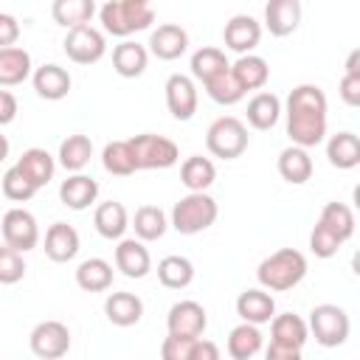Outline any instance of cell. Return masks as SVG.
Listing matches in <instances>:
<instances>
[{"mask_svg": "<svg viewBox=\"0 0 360 360\" xmlns=\"http://www.w3.org/2000/svg\"><path fill=\"white\" fill-rule=\"evenodd\" d=\"M352 270H354V276H360V248H357L354 256H352Z\"/></svg>", "mask_w": 360, "mask_h": 360, "instance_id": "obj_50", "label": "cell"}, {"mask_svg": "<svg viewBox=\"0 0 360 360\" xmlns=\"http://www.w3.org/2000/svg\"><path fill=\"white\" fill-rule=\"evenodd\" d=\"M115 267L127 278H143L152 270V256L143 245V239H118L115 248Z\"/></svg>", "mask_w": 360, "mask_h": 360, "instance_id": "obj_17", "label": "cell"}, {"mask_svg": "<svg viewBox=\"0 0 360 360\" xmlns=\"http://www.w3.org/2000/svg\"><path fill=\"white\" fill-rule=\"evenodd\" d=\"M343 68H346V73H357V76H360V48H354V51L346 56V65H343Z\"/></svg>", "mask_w": 360, "mask_h": 360, "instance_id": "obj_49", "label": "cell"}, {"mask_svg": "<svg viewBox=\"0 0 360 360\" xmlns=\"http://www.w3.org/2000/svg\"><path fill=\"white\" fill-rule=\"evenodd\" d=\"M31 82H34L37 96L45 98V101H59V98H65V96L70 93V84H73L70 73H68L65 68L53 65V62L37 68L34 76H31Z\"/></svg>", "mask_w": 360, "mask_h": 360, "instance_id": "obj_19", "label": "cell"}, {"mask_svg": "<svg viewBox=\"0 0 360 360\" xmlns=\"http://www.w3.org/2000/svg\"><path fill=\"white\" fill-rule=\"evenodd\" d=\"M309 338V323L295 315L284 312L270 321V346L264 349L267 360H298L304 352V343Z\"/></svg>", "mask_w": 360, "mask_h": 360, "instance_id": "obj_5", "label": "cell"}, {"mask_svg": "<svg viewBox=\"0 0 360 360\" xmlns=\"http://www.w3.org/2000/svg\"><path fill=\"white\" fill-rule=\"evenodd\" d=\"M194 346H197V338H186V335H172L169 332V338L160 346V354H163V360H194Z\"/></svg>", "mask_w": 360, "mask_h": 360, "instance_id": "obj_44", "label": "cell"}, {"mask_svg": "<svg viewBox=\"0 0 360 360\" xmlns=\"http://www.w3.org/2000/svg\"><path fill=\"white\" fill-rule=\"evenodd\" d=\"M326 158L335 169H354L360 163V138L354 132H338L326 141Z\"/></svg>", "mask_w": 360, "mask_h": 360, "instance_id": "obj_34", "label": "cell"}, {"mask_svg": "<svg viewBox=\"0 0 360 360\" xmlns=\"http://www.w3.org/2000/svg\"><path fill=\"white\" fill-rule=\"evenodd\" d=\"M158 281L169 290H186L194 281V264L186 256H163L158 262Z\"/></svg>", "mask_w": 360, "mask_h": 360, "instance_id": "obj_35", "label": "cell"}, {"mask_svg": "<svg viewBox=\"0 0 360 360\" xmlns=\"http://www.w3.org/2000/svg\"><path fill=\"white\" fill-rule=\"evenodd\" d=\"M79 253V233L68 222H53L45 231V256L51 262H70Z\"/></svg>", "mask_w": 360, "mask_h": 360, "instance_id": "obj_21", "label": "cell"}, {"mask_svg": "<svg viewBox=\"0 0 360 360\" xmlns=\"http://www.w3.org/2000/svg\"><path fill=\"white\" fill-rule=\"evenodd\" d=\"M17 166H20V172H22L37 188L48 186V183L53 180V172H56V160H53L45 149H39V146L25 149V152L20 155V160H17Z\"/></svg>", "mask_w": 360, "mask_h": 360, "instance_id": "obj_29", "label": "cell"}, {"mask_svg": "<svg viewBox=\"0 0 360 360\" xmlns=\"http://www.w3.org/2000/svg\"><path fill=\"white\" fill-rule=\"evenodd\" d=\"M169 225H172V222L166 219V214H163L160 205H141V208L135 211V219H132L135 236L143 239V242H155V239H160V236L166 233Z\"/></svg>", "mask_w": 360, "mask_h": 360, "instance_id": "obj_40", "label": "cell"}, {"mask_svg": "<svg viewBox=\"0 0 360 360\" xmlns=\"http://www.w3.org/2000/svg\"><path fill=\"white\" fill-rule=\"evenodd\" d=\"M0 231H3V242L17 248L20 253H28L37 248L39 242V225H37V217L25 208H8L3 214V222H0Z\"/></svg>", "mask_w": 360, "mask_h": 360, "instance_id": "obj_11", "label": "cell"}, {"mask_svg": "<svg viewBox=\"0 0 360 360\" xmlns=\"http://www.w3.org/2000/svg\"><path fill=\"white\" fill-rule=\"evenodd\" d=\"M338 93L349 107H360V76L357 73H343Z\"/></svg>", "mask_w": 360, "mask_h": 360, "instance_id": "obj_45", "label": "cell"}, {"mask_svg": "<svg viewBox=\"0 0 360 360\" xmlns=\"http://www.w3.org/2000/svg\"><path fill=\"white\" fill-rule=\"evenodd\" d=\"M101 166L104 172L115 174V177H129L135 174L141 166H138V158H135V149H132V141H110L101 152Z\"/></svg>", "mask_w": 360, "mask_h": 360, "instance_id": "obj_28", "label": "cell"}, {"mask_svg": "<svg viewBox=\"0 0 360 360\" xmlns=\"http://www.w3.org/2000/svg\"><path fill=\"white\" fill-rule=\"evenodd\" d=\"M104 315L112 326H135L143 318V301L135 292H110L104 301Z\"/></svg>", "mask_w": 360, "mask_h": 360, "instance_id": "obj_22", "label": "cell"}, {"mask_svg": "<svg viewBox=\"0 0 360 360\" xmlns=\"http://www.w3.org/2000/svg\"><path fill=\"white\" fill-rule=\"evenodd\" d=\"M166 107L177 121H188L197 112V84L194 76L172 73L166 79Z\"/></svg>", "mask_w": 360, "mask_h": 360, "instance_id": "obj_13", "label": "cell"}, {"mask_svg": "<svg viewBox=\"0 0 360 360\" xmlns=\"http://www.w3.org/2000/svg\"><path fill=\"white\" fill-rule=\"evenodd\" d=\"M22 276H25L22 253L3 242V248H0V281L3 284H17Z\"/></svg>", "mask_w": 360, "mask_h": 360, "instance_id": "obj_43", "label": "cell"}, {"mask_svg": "<svg viewBox=\"0 0 360 360\" xmlns=\"http://www.w3.org/2000/svg\"><path fill=\"white\" fill-rule=\"evenodd\" d=\"M62 45H65L68 59L76 62V65H93V62H98V59L107 53L104 34H101L98 28H93L90 22L76 25V28H68Z\"/></svg>", "mask_w": 360, "mask_h": 360, "instance_id": "obj_10", "label": "cell"}, {"mask_svg": "<svg viewBox=\"0 0 360 360\" xmlns=\"http://www.w3.org/2000/svg\"><path fill=\"white\" fill-rule=\"evenodd\" d=\"M93 158V141L87 135H68L59 143V166L65 172H82Z\"/></svg>", "mask_w": 360, "mask_h": 360, "instance_id": "obj_37", "label": "cell"}, {"mask_svg": "<svg viewBox=\"0 0 360 360\" xmlns=\"http://www.w3.org/2000/svg\"><path fill=\"white\" fill-rule=\"evenodd\" d=\"M96 14V0H53L51 17L62 28H76L90 22Z\"/></svg>", "mask_w": 360, "mask_h": 360, "instance_id": "obj_36", "label": "cell"}, {"mask_svg": "<svg viewBox=\"0 0 360 360\" xmlns=\"http://www.w3.org/2000/svg\"><path fill=\"white\" fill-rule=\"evenodd\" d=\"M132 149L138 158L141 169H169L180 160V149L174 141L163 138V135H152V132H141L132 135Z\"/></svg>", "mask_w": 360, "mask_h": 360, "instance_id": "obj_9", "label": "cell"}, {"mask_svg": "<svg viewBox=\"0 0 360 360\" xmlns=\"http://www.w3.org/2000/svg\"><path fill=\"white\" fill-rule=\"evenodd\" d=\"M219 357V349L217 343L205 340V338H197V346H194V360H217Z\"/></svg>", "mask_w": 360, "mask_h": 360, "instance_id": "obj_48", "label": "cell"}, {"mask_svg": "<svg viewBox=\"0 0 360 360\" xmlns=\"http://www.w3.org/2000/svg\"><path fill=\"white\" fill-rule=\"evenodd\" d=\"M304 276H307V256L295 248H281V250L270 253L256 270L259 284L270 292L292 290L304 281Z\"/></svg>", "mask_w": 360, "mask_h": 360, "instance_id": "obj_3", "label": "cell"}, {"mask_svg": "<svg viewBox=\"0 0 360 360\" xmlns=\"http://www.w3.org/2000/svg\"><path fill=\"white\" fill-rule=\"evenodd\" d=\"M149 62V51L132 39H124L112 48V68L121 79H138L146 70Z\"/></svg>", "mask_w": 360, "mask_h": 360, "instance_id": "obj_24", "label": "cell"}, {"mask_svg": "<svg viewBox=\"0 0 360 360\" xmlns=\"http://www.w3.org/2000/svg\"><path fill=\"white\" fill-rule=\"evenodd\" d=\"M186 48H188V34H186V28L177 25V22H163V25H158V28L152 31V37H149V51H152V56H158V59H163V62H172V59L183 56Z\"/></svg>", "mask_w": 360, "mask_h": 360, "instance_id": "obj_16", "label": "cell"}, {"mask_svg": "<svg viewBox=\"0 0 360 360\" xmlns=\"http://www.w3.org/2000/svg\"><path fill=\"white\" fill-rule=\"evenodd\" d=\"M222 39H225V48L236 51L239 56L250 53L262 39V25L250 14H233L222 28Z\"/></svg>", "mask_w": 360, "mask_h": 360, "instance_id": "obj_15", "label": "cell"}, {"mask_svg": "<svg viewBox=\"0 0 360 360\" xmlns=\"http://www.w3.org/2000/svg\"><path fill=\"white\" fill-rule=\"evenodd\" d=\"M39 188L20 172V166L14 163V166H8L6 172H3V197L6 200H14V202H25V200H31L34 194H37Z\"/></svg>", "mask_w": 360, "mask_h": 360, "instance_id": "obj_42", "label": "cell"}, {"mask_svg": "<svg viewBox=\"0 0 360 360\" xmlns=\"http://www.w3.org/2000/svg\"><path fill=\"white\" fill-rule=\"evenodd\" d=\"M202 87H205V93L211 96V101H217V104H222V107H231V104L242 101V96H245V90H242V84L236 82L233 70H225V73L214 76V79L205 82Z\"/></svg>", "mask_w": 360, "mask_h": 360, "instance_id": "obj_41", "label": "cell"}, {"mask_svg": "<svg viewBox=\"0 0 360 360\" xmlns=\"http://www.w3.org/2000/svg\"><path fill=\"white\" fill-rule=\"evenodd\" d=\"M17 115V98L11 90H0V124H11Z\"/></svg>", "mask_w": 360, "mask_h": 360, "instance_id": "obj_47", "label": "cell"}, {"mask_svg": "<svg viewBox=\"0 0 360 360\" xmlns=\"http://www.w3.org/2000/svg\"><path fill=\"white\" fill-rule=\"evenodd\" d=\"M225 70H231V62L225 59V53L219 51V48H200V51H194L191 53V76L197 79V82H211L214 76H219V73H225Z\"/></svg>", "mask_w": 360, "mask_h": 360, "instance_id": "obj_39", "label": "cell"}, {"mask_svg": "<svg viewBox=\"0 0 360 360\" xmlns=\"http://www.w3.org/2000/svg\"><path fill=\"white\" fill-rule=\"evenodd\" d=\"M214 180H217V169H214V163L208 158L191 155V158L183 160V166H180V183L188 191H205Z\"/></svg>", "mask_w": 360, "mask_h": 360, "instance_id": "obj_38", "label": "cell"}, {"mask_svg": "<svg viewBox=\"0 0 360 360\" xmlns=\"http://www.w3.org/2000/svg\"><path fill=\"white\" fill-rule=\"evenodd\" d=\"M76 284L84 290V292H104L112 287V264L93 256V259H84L79 267H76Z\"/></svg>", "mask_w": 360, "mask_h": 360, "instance_id": "obj_32", "label": "cell"}, {"mask_svg": "<svg viewBox=\"0 0 360 360\" xmlns=\"http://www.w3.org/2000/svg\"><path fill=\"white\" fill-rule=\"evenodd\" d=\"M98 17L107 34L127 39L129 34L146 31L155 22V8H152V0H107Z\"/></svg>", "mask_w": 360, "mask_h": 360, "instance_id": "obj_4", "label": "cell"}, {"mask_svg": "<svg viewBox=\"0 0 360 360\" xmlns=\"http://www.w3.org/2000/svg\"><path fill=\"white\" fill-rule=\"evenodd\" d=\"M208 326V315L202 309V304L197 301H177L172 304L169 315H166V329L172 335H186V338H200Z\"/></svg>", "mask_w": 360, "mask_h": 360, "instance_id": "obj_14", "label": "cell"}, {"mask_svg": "<svg viewBox=\"0 0 360 360\" xmlns=\"http://www.w3.org/2000/svg\"><path fill=\"white\" fill-rule=\"evenodd\" d=\"M281 118V101L276 93H256L250 101H248V124L253 129H273Z\"/></svg>", "mask_w": 360, "mask_h": 360, "instance_id": "obj_31", "label": "cell"}, {"mask_svg": "<svg viewBox=\"0 0 360 360\" xmlns=\"http://www.w3.org/2000/svg\"><path fill=\"white\" fill-rule=\"evenodd\" d=\"M236 315L242 321H250V323H259V326L262 323H270L276 318V301L264 290H256V287L253 290H245L236 298Z\"/></svg>", "mask_w": 360, "mask_h": 360, "instance_id": "obj_23", "label": "cell"}, {"mask_svg": "<svg viewBox=\"0 0 360 360\" xmlns=\"http://www.w3.org/2000/svg\"><path fill=\"white\" fill-rule=\"evenodd\" d=\"M349 315L343 307L338 304H318L312 312H309V332L315 335V340L323 346V349H335V346H343L346 338H349Z\"/></svg>", "mask_w": 360, "mask_h": 360, "instance_id": "obj_8", "label": "cell"}, {"mask_svg": "<svg viewBox=\"0 0 360 360\" xmlns=\"http://www.w3.org/2000/svg\"><path fill=\"white\" fill-rule=\"evenodd\" d=\"M31 73V53L25 48H0V84L3 87H14L22 84Z\"/></svg>", "mask_w": 360, "mask_h": 360, "instance_id": "obj_27", "label": "cell"}, {"mask_svg": "<svg viewBox=\"0 0 360 360\" xmlns=\"http://www.w3.org/2000/svg\"><path fill=\"white\" fill-rule=\"evenodd\" d=\"M250 143V135H248V127L233 118V115H222L217 118L208 132H205V146L214 158H222V160H236L245 155Z\"/></svg>", "mask_w": 360, "mask_h": 360, "instance_id": "obj_7", "label": "cell"}, {"mask_svg": "<svg viewBox=\"0 0 360 360\" xmlns=\"http://www.w3.org/2000/svg\"><path fill=\"white\" fill-rule=\"evenodd\" d=\"M352 202H354V208L360 211V183L354 186V191H352Z\"/></svg>", "mask_w": 360, "mask_h": 360, "instance_id": "obj_51", "label": "cell"}, {"mask_svg": "<svg viewBox=\"0 0 360 360\" xmlns=\"http://www.w3.org/2000/svg\"><path fill=\"white\" fill-rule=\"evenodd\" d=\"M93 225L104 239H124L127 228H129V217L127 208L118 200H107L101 205H96L93 211Z\"/></svg>", "mask_w": 360, "mask_h": 360, "instance_id": "obj_25", "label": "cell"}, {"mask_svg": "<svg viewBox=\"0 0 360 360\" xmlns=\"http://www.w3.org/2000/svg\"><path fill=\"white\" fill-rule=\"evenodd\" d=\"M28 343H31V352L37 357L56 360V357H65L70 349V329L62 321H39L31 329Z\"/></svg>", "mask_w": 360, "mask_h": 360, "instance_id": "obj_12", "label": "cell"}, {"mask_svg": "<svg viewBox=\"0 0 360 360\" xmlns=\"http://www.w3.org/2000/svg\"><path fill=\"white\" fill-rule=\"evenodd\" d=\"M217 214H219V208H217V200L211 194H205V191H188L172 208V228L177 233L191 236V233H200V231L211 228L217 222Z\"/></svg>", "mask_w": 360, "mask_h": 360, "instance_id": "obj_6", "label": "cell"}, {"mask_svg": "<svg viewBox=\"0 0 360 360\" xmlns=\"http://www.w3.org/2000/svg\"><path fill=\"white\" fill-rule=\"evenodd\" d=\"M262 352V332H259V323H250V321H242L239 326L231 329L228 335V354L233 360H250Z\"/></svg>", "mask_w": 360, "mask_h": 360, "instance_id": "obj_33", "label": "cell"}, {"mask_svg": "<svg viewBox=\"0 0 360 360\" xmlns=\"http://www.w3.org/2000/svg\"><path fill=\"white\" fill-rule=\"evenodd\" d=\"M278 174L292 183V186H304L309 177H312V158L304 146L298 143H290L287 149H281L278 155Z\"/></svg>", "mask_w": 360, "mask_h": 360, "instance_id": "obj_26", "label": "cell"}, {"mask_svg": "<svg viewBox=\"0 0 360 360\" xmlns=\"http://www.w3.org/2000/svg\"><path fill=\"white\" fill-rule=\"evenodd\" d=\"M287 135L292 143L312 149L326 135V96L318 84H298L287 96Z\"/></svg>", "mask_w": 360, "mask_h": 360, "instance_id": "obj_1", "label": "cell"}, {"mask_svg": "<svg viewBox=\"0 0 360 360\" xmlns=\"http://www.w3.org/2000/svg\"><path fill=\"white\" fill-rule=\"evenodd\" d=\"M301 22V0H267L264 28L273 37H290Z\"/></svg>", "mask_w": 360, "mask_h": 360, "instance_id": "obj_18", "label": "cell"}, {"mask_svg": "<svg viewBox=\"0 0 360 360\" xmlns=\"http://www.w3.org/2000/svg\"><path fill=\"white\" fill-rule=\"evenodd\" d=\"M20 37V25H17V17L3 11L0 14V48H11Z\"/></svg>", "mask_w": 360, "mask_h": 360, "instance_id": "obj_46", "label": "cell"}, {"mask_svg": "<svg viewBox=\"0 0 360 360\" xmlns=\"http://www.w3.org/2000/svg\"><path fill=\"white\" fill-rule=\"evenodd\" d=\"M354 233V214L343 202H326L321 208V217L309 233V250L318 259H332L343 242H349Z\"/></svg>", "mask_w": 360, "mask_h": 360, "instance_id": "obj_2", "label": "cell"}, {"mask_svg": "<svg viewBox=\"0 0 360 360\" xmlns=\"http://www.w3.org/2000/svg\"><path fill=\"white\" fill-rule=\"evenodd\" d=\"M231 70H233V76H236V82L242 84L245 93L248 90H262L267 84V79H270V65L256 53H242L231 65Z\"/></svg>", "mask_w": 360, "mask_h": 360, "instance_id": "obj_30", "label": "cell"}, {"mask_svg": "<svg viewBox=\"0 0 360 360\" xmlns=\"http://www.w3.org/2000/svg\"><path fill=\"white\" fill-rule=\"evenodd\" d=\"M96 197H98V183H96L93 177L82 174V172H70V177L62 180V186H59V200H62V205H68V208H73V211L90 208V205L96 202Z\"/></svg>", "mask_w": 360, "mask_h": 360, "instance_id": "obj_20", "label": "cell"}]
</instances>
